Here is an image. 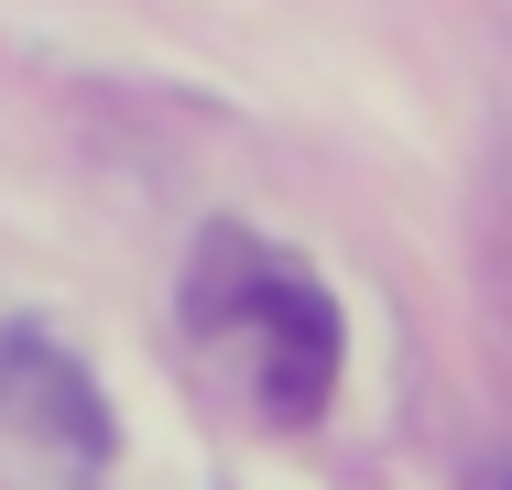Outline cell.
I'll return each mask as SVG.
<instances>
[{"mask_svg": "<svg viewBox=\"0 0 512 490\" xmlns=\"http://www.w3.org/2000/svg\"><path fill=\"white\" fill-rule=\"evenodd\" d=\"M186 305H197V327L251 338V382H262V414H273V425H316V414H327V382H338V305H327L295 262H273L262 240L218 229Z\"/></svg>", "mask_w": 512, "mask_h": 490, "instance_id": "cell-1", "label": "cell"}, {"mask_svg": "<svg viewBox=\"0 0 512 490\" xmlns=\"http://www.w3.org/2000/svg\"><path fill=\"white\" fill-rule=\"evenodd\" d=\"M0 414L22 436H66L77 458H109V403L44 327H0Z\"/></svg>", "mask_w": 512, "mask_h": 490, "instance_id": "cell-2", "label": "cell"}]
</instances>
